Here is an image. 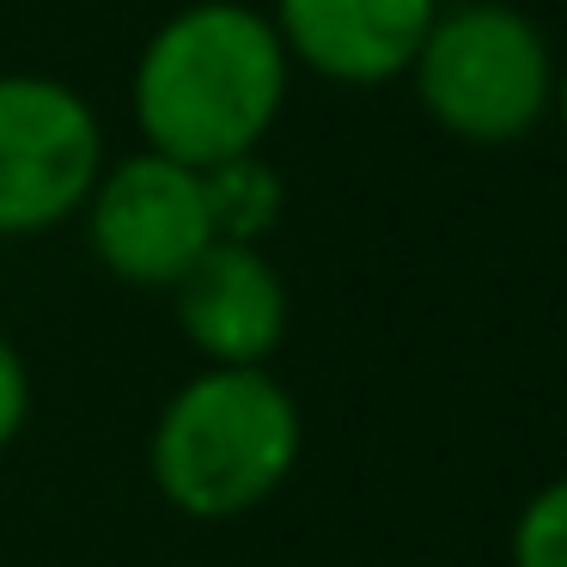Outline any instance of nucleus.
I'll use <instances>...</instances> for the list:
<instances>
[{"label":"nucleus","mask_w":567,"mask_h":567,"mask_svg":"<svg viewBox=\"0 0 567 567\" xmlns=\"http://www.w3.org/2000/svg\"><path fill=\"white\" fill-rule=\"evenodd\" d=\"M281 31L245 0L172 13L135 62V123L153 153L196 172L257 153L287 104Z\"/></svg>","instance_id":"1"},{"label":"nucleus","mask_w":567,"mask_h":567,"mask_svg":"<svg viewBox=\"0 0 567 567\" xmlns=\"http://www.w3.org/2000/svg\"><path fill=\"white\" fill-rule=\"evenodd\" d=\"M299 403L269 367H208L159 409L153 482L189 518H238L299 464Z\"/></svg>","instance_id":"2"},{"label":"nucleus","mask_w":567,"mask_h":567,"mask_svg":"<svg viewBox=\"0 0 567 567\" xmlns=\"http://www.w3.org/2000/svg\"><path fill=\"white\" fill-rule=\"evenodd\" d=\"M409 74L427 116L470 147H513L555 111L549 43L518 7L501 0L440 13Z\"/></svg>","instance_id":"3"},{"label":"nucleus","mask_w":567,"mask_h":567,"mask_svg":"<svg viewBox=\"0 0 567 567\" xmlns=\"http://www.w3.org/2000/svg\"><path fill=\"white\" fill-rule=\"evenodd\" d=\"M104 177V128L74 86L0 74V238H31L86 208Z\"/></svg>","instance_id":"4"},{"label":"nucleus","mask_w":567,"mask_h":567,"mask_svg":"<svg viewBox=\"0 0 567 567\" xmlns=\"http://www.w3.org/2000/svg\"><path fill=\"white\" fill-rule=\"evenodd\" d=\"M92 257L128 287H165L214 245L208 184L196 165L165 153H128L104 165V177L86 196Z\"/></svg>","instance_id":"5"},{"label":"nucleus","mask_w":567,"mask_h":567,"mask_svg":"<svg viewBox=\"0 0 567 567\" xmlns=\"http://www.w3.org/2000/svg\"><path fill=\"white\" fill-rule=\"evenodd\" d=\"M177 323L208 367H262L287 336V281L257 245L214 238L172 281Z\"/></svg>","instance_id":"6"},{"label":"nucleus","mask_w":567,"mask_h":567,"mask_svg":"<svg viewBox=\"0 0 567 567\" xmlns=\"http://www.w3.org/2000/svg\"><path fill=\"white\" fill-rule=\"evenodd\" d=\"M440 19V0H275L287 62L342 86H384L415 68L421 38Z\"/></svg>","instance_id":"7"},{"label":"nucleus","mask_w":567,"mask_h":567,"mask_svg":"<svg viewBox=\"0 0 567 567\" xmlns=\"http://www.w3.org/2000/svg\"><path fill=\"white\" fill-rule=\"evenodd\" d=\"M208 184V214H214V238H238V245H257L275 220H281V177L257 159V153H238L202 172Z\"/></svg>","instance_id":"8"},{"label":"nucleus","mask_w":567,"mask_h":567,"mask_svg":"<svg viewBox=\"0 0 567 567\" xmlns=\"http://www.w3.org/2000/svg\"><path fill=\"white\" fill-rule=\"evenodd\" d=\"M513 567H567V476L525 501L513 525Z\"/></svg>","instance_id":"9"},{"label":"nucleus","mask_w":567,"mask_h":567,"mask_svg":"<svg viewBox=\"0 0 567 567\" xmlns=\"http://www.w3.org/2000/svg\"><path fill=\"white\" fill-rule=\"evenodd\" d=\"M25 415H31V372H25V360H19V348L0 336V452L19 440Z\"/></svg>","instance_id":"10"},{"label":"nucleus","mask_w":567,"mask_h":567,"mask_svg":"<svg viewBox=\"0 0 567 567\" xmlns=\"http://www.w3.org/2000/svg\"><path fill=\"white\" fill-rule=\"evenodd\" d=\"M555 111H561V128H567V68H555Z\"/></svg>","instance_id":"11"}]
</instances>
